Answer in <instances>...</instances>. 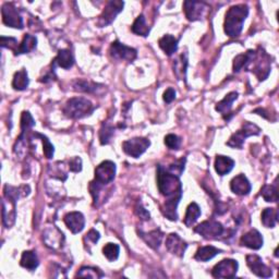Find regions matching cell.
<instances>
[{
	"label": "cell",
	"instance_id": "cell-1",
	"mask_svg": "<svg viewBox=\"0 0 279 279\" xmlns=\"http://www.w3.org/2000/svg\"><path fill=\"white\" fill-rule=\"evenodd\" d=\"M157 186L166 202L161 211L169 220H177V206L182 197V184L178 174L170 172L164 166H157Z\"/></svg>",
	"mask_w": 279,
	"mask_h": 279
},
{
	"label": "cell",
	"instance_id": "cell-2",
	"mask_svg": "<svg viewBox=\"0 0 279 279\" xmlns=\"http://www.w3.org/2000/svg\"><path fill=\"white\" fill-rule=\"evenodd\" d=\"M116 175V165L110 160H105L95 169V178L89 183V192L93 196L94 205L98 204L103 188L114 181Z\"/></svg>",
	"mask_w": 279,
	"mask_h": 279
},
{
	"label": "cell",
	"instance_id": "cell-3",
	"mask_svg": "<svg viewBox=\"0 0 279 279\" xmlns=\"http://www.w3.org/2000/svg\"><path fill=\"white\" fill-rule=\"evenodd\" d=\"M247 15H249V7L246 4L232 6L227 11L226 17H225V33L230 36V37L239 36L242 29H244V23Z\"/></svg>",
	"mask_w": 279,
	"mask_h": 279
},
{
	"label": "cell",
	"instance_id": "cell-4",
	"mask_svg": "<svg viewBox=\"0 0 279 279\" xmlns=\"http://www.w3.org/2000/svg\"><path fill=\"white\" fill-rule=\"evenodd\" d=\"M94 110V106L91 102L83 97L71 98L66 103L62 108L65 116L71 119H80L91 114Z\"/></svg>",
	"mask_w": 279,
	"mask_h": 279
},
{
	"label": "cell",
	"instance_id": "cell-5",
	"mask_svg": "<svg viewBox=\"0 0 279 279\" xmlns=\"http://www.w3.org/2000/svg\"><path fill=\"white\" fill-rule=\"evenodd\" d=\"M260 132L261 129L258 125L245 121L244 125H242V128L240 130H238L236 133H233L231 138L229 139L227 145L232 148H242V145H244L246 138L252 136H258V134H260Z\"/></svg>",
	"mask_w": 279,
	"mask_h": 279
},
{
	"label": "cell",
	"instance_id": "cell-6",
	"mask_svg": "<svg viewBox=\"0 0 279 279\" xmlns=\"http://www.w3.org/2000/svg\"><path fill=\"white\" fill-rule=\"evenodd\" d=\"M123 1H120V0H111V1L106 4L102 15L98 17L97 25L100 26V28H105V26L111 24L116 19V17L123 10Z\"/></svg>",
	"mask_w": 279,
	"mask_h": 279
},
{
	"label": "cell",
	"instance_id": "cell-7",
	"mask_svg": "<svg viewBox=\"0 0 279 279\" xmlns=\"http://www.w3.org/2000/svg\"><path fill=\"white\" fill-rule=\"evenodd\" d=\"M150 145V140L145 138H134L122 143V150L127 155L133 157V158H139L143 153L146 152Z\"/></svg>",
	"mask_w": 279,
	"mask_h": 279
},
{
	"label": "cell",
	"instance_id": "cell-8",
	"mask_svg": "<svg viewBox=\"0 0 279 279\" xmlns=\"http://www.w3.org/2000/svg\"><path fill=\"white\" fill-rule=\"evenodd\" d=\"M194 231L199 233L205 239H218L220 236H223L225 229L223 225L216 222V220H206V222L201 223L199 226L194 228Z\"/></svg>",
	"mask_w": 279,
	"mask_h": 279
},
{
	"label": "cell",
	"instance_id": "cell-9",
	"mask_svg": "<svg viewBox=\"0 0 279 279\" xmlns=\"http://www.w3.org/2000/svg\"><path fill=\"white\" fill-rule=\"evenodd\" d=\"M238 267L239 264L236 260H223L222 262L215 265L211 271V275L215 278H233L237 275Z\"/></svg>",
	"mask_w": 279,
	"mask_h": 279
},
{
	"label": "cell",
	"instance_id": "cell-10",
	"mask_svg": "<svg viewBox=\"0 0 279 279\" xmlns=\"http://www.w3.org/2000/svg\"><path fill=\"white\" fill-rule=\"evenodd\" d=\"M1 15L2 22L6 25L15 29H23V20H22L17 9L13 6V3H4L1 8Z\"/></svg>",
	"mask_w": 279,
	"mask_h": 279
},
{
	"label": "cell",
	"instance_id": "cell-11",
	"mask_svg": "<svg viewBox=\"0 0 279 279\" xmlns=\"http://www.w3.org/2000/svg\"><path fill=\"white\" fill-rule=\"evenodd\" d=\"M109 52L110 56L116 60H125L130 62L136 59L138 55L136 49L125 46V45L118 42V40H116V42L110 45Z\"/></svg>",
	"mask_w": 279,
	"mask_h": 279
},
{
	"label": "cell",
	"instance_id": "cell-12",
	"mask_svg": "<svg viewBox=\"0 0 279 279\" xmlns=\"http://www.w3.org/2000/svg\"><path fill=\"white\" fill-rule=\"evenodd\" d=\"M184 13L189 21H197L203 19L209 7L203 1H184Z\"/></svg>",
	"mask_w": 279,
	"mask_h": 279
},
{
	"label": "cell",
	"instance_id": "cell-13",
	"mask_svg": "<svg viewBox=\"0 0 279 279\" xmlns=\"http://www.w3.org/2000/svg\"><path fill=\"white\" fill-rule=\"evenodd\" d=\"M246 264L251 272L261 278H269L272 277L273 273L272 269L269 268L267 265L263 263V260L256 254H250L246 255Z\"/></svg>",
	"mask_w": 279,
	"mask_h": 279
},
{
	"label": "cell",
	"instance_id": "cell-14",
	"mask_svg": "<svg viewBox=\"0 0 279 279\" xmlns=\"http://www.w3.org/2000/svg\"><path fill=\"white\" fill-rule=\"evenodd\" d=\"M64 222L69 230L72 233H74V235L82 231L85 226V218L83 214L80 213V211H71V213H68L65 216Z\"/></svg>",
	"mask_w": 279,
	"mask_h": 279
},
{
	"label": "cell",
	"instance_id": "cell-15",
	"mask_svg": "<svg viewBox=\"0 0 279 279\" xmlns=\"http://www.w3.org/2000/svg\"><path fill=\"white\" fill-rule=\"evenodd\" d=\"M166 247L174 255H177L179 258H182L186 252L188 244L184 242L177 233H170L166 239Z\"/></svg>",
	"mask_w": 279,
	"mask_h": 279
},
{
	"label": "cell",
	"instance_id": "cell-16",
	"mask_svg": "<svg viewBox=\"0 0 279 279\" xmlns=\"http://www.w3.org/2000/svg\"><path fill=\"white\" fill-rule=\"evenodd\" d=\"M240 244L252 250H260L263 246L264 241L262 235L256 229H252L241 237Z\"/></svg>",
	"mask_w": 279,
	"mask_h": 279
},
{
	"label": "cell",
	"instance_id": "cell-17",
	"mask_svg": "<svg viewBox=\"0 0 279 279\" xmlns=\"http://www.w3.org/2000/svg\"><path fill=\"white\" fill-rule=\"evenodd\" d=\"M231 191L237 195H247L251 192V183L244 174H238L230 182Z\"/></svg>",
	"mask_w": 279,
	"mask_h": 279
},
{
	"label": "cell",
	"instance_id": "cell-18",
	"mask_svg": "<svg viewBox=\"0 0 279 279\" xmlns=\"http://www.w3.org/2000/svg\"><path fill=\"white\" fill-rule=\"evenodd\" d=\"M139 235L144 241H145V244L148 246H151L152 249H154V250L158 249L161 244V240H163V238H164V233L159 228H157L155 229V230H152L150 232L139 231Z\"/></svg>",
	"mask_w": 279,
	"mask_h": 279
},
{
	"label": "cell",
	"instance_id": "cell-19",
	"mask_svg": "<svg viewBox=\"0 0 279 279\" xmlns=\"http://www.w3.org/2000/svg\"><path fill=\"white\" fill-rule=\"evenodd\" d=\"M237 98H238V93L231 92V93L227 94V95L224 97V100L217 103V105H216V107H215L216 111L220 112V114L223 115L225 120H227V116L230 114L233 102H235Z\"/></svg>",
	"mask_w": 279,
	"mask_h": 279
},
{
	"label": "cell",
	"instance_id": "cell-20",
	"mask_svg": "<svg viewBox=\"0 0 279 279\" xmlns=\"http://www.w3.org/2000/svg\"><path fill=\"white\" fill-rule=\"evenodd\" d=\"M215 170L219 175H225L231 172L235 166V160L231 159L228 156L218 155L215 159Z\"/></svg>",
	"mask_w": 279,
	"mask_h": 279
},
{
	"label": "cell",
	"instance_id": "cell-21",
	"mask_svg": "<svg viewBox=\"0 0 279 279\" xmlns=\"http://www.w3.org/2000/svg\"><path fill=\"white\" fill-rule=\"evenodd\" d=\"M74 65V58L69 49H61L53 60V67L58 66L62 69H70Z\"/></svg>",
	"mask_w": 279,
	"mask_h": 279
},
{
	"label": "cell",
	"instance_id": "cell-22",
	"mask_svg": "<svg viewBox=\"0 0 279 279\" xmlns=\"http://www.w3.org/2000/svg\"><path fill=\"white\" fill-rule=\"evenodd\" d=\"M158 44L159 47L163 49V52L167 56L174 55L178 49V39L170 34L164 35L163 37L158 40Z\"/></svg>",
	"mask_w": 279,
	"mask_h": 279
},
{
	"label": "cell",
	"instance_id": "cell-23",
	"mask_svg": "<svg viewBox=\"0 0 279 279\" xmlns=\"http://www.w3.org/2000/svg\"><path fill=\"white\" fill-rule=\"evenodd\" d=\"M219 253H222V250H219L213 245H206L197 250L194 259L199 261V262H208V261L215 258V256L218 255Z\"/></svg>",
	"mask_w": 279,
	"mask_h": 279
},
{
	"label": "cell",
	"instance_id": "cell-24",
	"mask_svg": "<svg viewBox=\"0 0 279 279\" xmlns=\"http://www.w3.org/2000/svg\"><path fill=\"white\" fill-rule=\"evenodd\" d=\"M20 265L22 267L29 269V271H34L39 265L37 255L34 251H24L21 256Z\"/></svg>",
	"mask_w": 279,
	"mask_h": 279
},
{
	"label": "cell",
	"instance_id": "cell-25",
	"mask_svg": "<svg viewBox=\"0 0 279 279\" xmlns=\"http://www.w3.org/2000/svg\"><path fill=\"white\" fill-rule=\"evenodd\" d=\"M30 80L28 76V72H26L25 69L16 72L12 80V87L15 88L16 91H24V89L28 88Z\"/></svg>",
	"mask_w": 279,
	"mask_h": 279
},
{
	"label": "cell",
	"instance_id": "cell-26",
	"mask_svg": "<svg viewBox=\"0 0 279 279\" xmlns=\"http://www.w3.org/2000/svg\"><path fill=\"white\" fill-rule=\"evenodd\" d=\"M200 216H201L200 206L193 202V203L189 205L187 209V213L186 216H184V225H186L187 227H192L196 220L199 219Z\"/></svg>",
	"mask_w": 279,
	"mask_h": 279
},
{
	"label": "cell",
	"instance_id": "cell-27",
	"mask_svg": "<svg viewBox=\"0 0 279 279\" xmlns=\"http://www.w3.org/2000/svg\"><path fill=\"white\" fill-rule=\"evenodd\" d=\"M278 222V211L275 209H265L262 211V224L266 228H274Z\"/></svg>",
	"mask_w": 279,
	"mask_h": 279
},
{
	"label": "cell",
	"instance_id": "cell-28",
	"mask_svg": "<svg viewBox=\"0 0 279 279\" xmlns=\"http://www.w3.org/2000/svg\"><path fill=\"white\" fill-rule=\"evenodd\" d=\"M131 29L134 34L143 36V37H146V36L150 34V28H148V25L146 24L145 17H144L143 15L139 16L137 17V20L134 21Z\"/></svg>",
	"mask_w": 279,
	"mask_h": 279
},
{
	"label": "cell",
	"instance_id": "cell-29",
	"mask_svg": "<svg viewBox=\"0 0 279 279\" xmlns=\"http://www.w3.org/2000/svg\"><path fill=\"white\" fill-rule=\"evenodd\" d=\"M36 45H37V38H36L35 36L30 34L24 35L23 40H22V43L19 46V52H17V55L31 52L36 48Z\"/></svg>",
	"mask_w": 279,
	"mask_h": 279
},
{
	"label": "cell",
	"instance_id": "cell-30",
	"mask_svg": "<svg viewBox=\"0 0 279 279\" xmlns=\"http://www.w3.org/2000/svg\"><path fill=\"white\" fill-rule=\"evenodd\" d=\"M187 67H188V58L187 55H181L178 60L174 61V71L175 75L178 76L179 80H184L186 79V72H187Z\"/></svg>",
	"mask_w": 279,
	"mask_h": 279
},
{
	"label": "cell",
	"instance_id": "cell-31",
	"mask_svg": "<svg viewBox=\"0 0 279 279\" xmlns=\"http://www.w3.org/2000/svg\"><path fill=\"white\" fill-rule=\"evenodd\" d=\"M278 189H277V183L273 186H265L262 190H261V195L263 196V199L266 202H274L276 203L278 201Z\"/></svg>",
	"mask_w": 279,
	"mask_h": 279
},
{
	"label": "cell",
	"instance_id": "cell-32",
	"mask_svg": "<svg viewBox=\"0 0 279 279\" xmlns=\"http://www.w3.org/2000/svg\"><path fill=\"white\" fill-rule=\"evenodd\" d=\"M76 277H85V278H102L104 277V274H103L100 269L96 267H89V266H84L81 267L80 271L76 273Z\"/></svg>",
	"mask_w": 279,
	"mask_h": 279
},
{
	"label": "cell",
	"instance_id": "cell-33",
	"mask_svg": "<svg viewBox=\"0 0 279 279\" xmlns=\"http://www.w3.org/2000/svg\"><path fill=\"white\" fill-rule=\"evenodd\" d=\"M119 253H120V247L116 244H107L104 247H103V254H104L105 258L108 261H110V262H114V261L118 259Z\"/></svg>",
	"mask_w": 279,
	"mask_h": 279
},
{
	"label": "cell",
	"instance_id": "cell-34",
	"mask_svg": "<svg viewBox=\"0 0 279 279\" xmlns=\"http://www.w3.org/2000/svg\"><path fill=\"white\" fill-rule=\"evenodd\" d=\"M97 85L87 80H76L73 83V88L78 92L83 93H92L97 88Z\"/></svg>",
	"mask_w": 279,
	"mask_h": 279
},
{
	"label": "cell",
	"instance_id": "cell-35",
	"mask_svg": "<svg viewBox=\"0 0 279 279\" xmlns=\"http://www.w3.org/2000/svg\"><path fill=\"white\" fill-rule=\"evenodd\" d=\"M115 132V128L112 125L108 124V123H103L102 129L100 131V140H101V144L102 145H106L110 142V140L114 136Z\"/></svg>",
	"mask_w": 279,
	"mask_h": 279
},
{
	"label": "cell",
	"instance_id": "cell-36",
	"mask_svg": "<svg viewBox=\"0 0 279 279\" xmlns=\"http://www.w3.org/2000/svg\"><path fill=\"white\" fill-rule=\"evenodd\" d=\"M249 57H250L249 51H247L245 53H242V55L237 56L235 58V60H233V71L239 72L240 70L244 69L247 61H249Z\"/></svg>",
	"mask_w": 279,
	"mask_h": 279
},
{
	"label": "cell",
	"instance_id": "cell-37",
	"mask_svg": "<svg viewBox=\"0 0 279 279\" xmlns=\"http://www.w3.org/2000/svg\"><path fill=\"white\" fill-rule=\"evenodd\" d=\"M62 239H64V235H62V232H60L57 237H52L51 232H49L48 230H46L44 233V240L45 242H46V245L52 247V249H56L57 245H60Z\"/></svg>",
	"mask_w": 279,
	"mask_h": 279
},
{
	"label": "cell",
	"instance_id": "cell-38",
	"mask_svg": "<svg viewBox=\"0 0 279 279\" xmlns=\"http://www.w3.org/2000/svg\"><path fill=\"white\" fill-rule=\"evenodd\" d=\"M19 46L20 45H17L16 38L4 37V36H1V47L10 49V51L15 52L16 56L17 55V52H19Z\"/></svg>",
	"mask_w": 279,
	"mask_h": 279
},
{
	"label": "cell",
	"instance_id": "cell-39",
	"mask_svg": "<svg viewBox=\"0 0 279 279\" xmlns=\"http://www.w3.org/2000/svg\"><path fill=\"white\" fill-rule=\"evenodd\" d=\"M35 125V121L33 117L31 116L29 111L22 112L21 117V131H26V130L31 129Z\"/></svg>",
	"mask_w": 279,
	"mask_h": 279
},
{
	"label": "cell",
	"instance_id": "cell-40",
	"mask_svg": "<svg viewBox=\"0 0 279 279\" xmlns=\"http://www.w3.org/2000/svg\"><path fill=\"white\" fill-rule=\"evenodd\" d=\"M165 144L169 150H179L181 145V140L175 134H168L165 137Z\"/></svg>",
	"mask_w": 279,
	"mask_h": 279
},
{
	"label": "cell",
	"instance_id": "cell-41",
	"mask_svg": "<svg viewBox=\"0 0 279 279\" xmlns=\"http://www.w3.org/2000/svg\"><path fill=\"white\" fill-rule=\"evenodd\" d=\"M36 136L42 139L43 144H44V154H45V156H46V158H48V159L52 158L53 153H55V148H53L52 144L49 142V140L45 136H43V134L36 133Z\"/></svg>",
	"mask_w": 279,
	"mask_h": 279
},
{
	"label": "cell",
	"instance_id": "cell-42",
	"mask_svg": "<svg viewBox=\"0 0 279 279\" xmlns=\"http://www.w3.org/2000/svg\"><path fill=\"white\" fill-rule=\"evenodd\" d=\"M69 169L73 173H79L82 169V160H81L80 157H73L69 161Z\"/></svg>",
	"mask_w": 279,
	"mask_h": 279
},
{
	"label": "cell",
	"instance_id": "cell-43",
	"mask_svg": "<svg viewBox=\"0 0 279 279\" xmlns=\"http://www.w3.org/2000/svg\"><path fill=\"white\" fill-rule=\"evenodd\" d=\"M100 238H101L100 232L96 231L95 229H91V230L87 232V235L85 236L84 240H87V242H91L92 244H95L96 242L100 240Z\"/></svg>",
	"mask_w": 279,
	"mask_h": 279
},
{
	"label": "cell",
	"instance_id": "cell-44",
	"mask_svg": "<svg viewBox=\"0 0 279 279\" xmlns=\"http://www.w3.org/2000/svg\"><path fill=\"white\" fill-rule=\"evenodd\" d=\"M175 100V91L173 87H169L165 91L164 93V101L167 103V104H170Z\"/></svg>",
	"mask_w": 279,
	"mask_h": 279
},
{
	"label": "cell",
	"instance_id": "cell-45",
	"mask_svg": "<svg viewBox=\"0 0 279 279\" xmlns=\"http://www.w3.org/2000/svg\"><path fill=\"white\" fill-rule=\"evenodd\" d=\"M136 214L139 216L140 218L143 219V220H147V219H150V213L143 208V206L140 204V205H137V208H136Z\"/></svg>",
	"mask_w": 279,
	"mask_h": 279
}]
</instances>
